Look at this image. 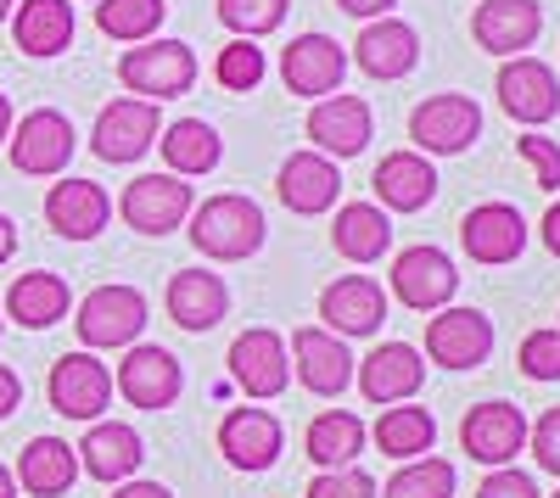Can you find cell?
Wrapping results in <instances>:
<instances>
[{"label":"cell","instance_id":"cell-1","mask_svg":"<svg viewBox=\"0 0 560 498\" xmlns=\"http://www.w3.org/2000/svg\"><path fill=\"white\" fill-rule=\"evenodd\" d=\"M264 236H269L264 208H258L253 197H236V191L213 197V202H202V208L191 213V241H197V252L224 258V263L253 258V252L264 247Z\"/></svg>","mask_w":560,"mask_h":498},{"label":"cell","instance_id":"cell-2","mask_svg":"<svg viewBox=\"0 0 560 498\" xmlns=\"http://www.w3.org/2000/svg\"><path fill=\"white\" fill-rule=\"evenodd\" d=\"M118 79L129 96L140 102H168L185 96L197 84V51L179 39H152V45H135V51L118 57Z\"/></svg>","mask_w":560,"mask_h":498},{"label":"cell","instance_id":"cell-3","mask_svg":"<svg viewBox=\"0 0 560 498\" xmlns=\"http://www.w3.org/2000/svg\"><path fill=\"white\" fill-rule=\"evenodd\" d=\"M482 134V107L459 90H443V96H427L409 112V141L420 157H459L471 152V141Z\"/></svg>","mask_w":560,"mask_h":498},{"label":"cell","instance_id":"cell-4","mask_svg":"<svg viewBox=\"0 0 560 498\" xmlns=\"http://www.w3.org/2000/svg\"><path fill=\"white\" fill-rule=\"evenodd\" d=\"M45 392H51L57 415L90 426V420H102L107 403H113V370L90 347H79V353H62L51 365V387H45Z\"/></svg>","mask_w":560,"mask_h":498},{"label":"cell","instance_id":"cell-5","mask_svg":"<svg viewBox=\"0 0 560 498\" xmlns=\"http://www.w3.org/2000/svg\"><path fill=\"white\" fill-rule=\"evenodd\" d=\"M7 146H12V168H18V174L45 179V174H62V168L73 163L79 134H73L68 112H57V107H34L23 123H12Z\"/></svg>","mask_w":560,"mask_h":498},{"label":"cell","instance_id":"cell-6","mask_svg":"<svg viewBox=\"0 0 560 498\" xmlns=\"http://www.w3.org/2000/svg\"><path fill=\"white\" fill-rule=\"evenodd\" d=\"M79 342L96 347H135V336L147 331V297L135 286H96L79 303Z\"/></svg>","mask_w":560,"mask_h":498},{"label":"cell","instance_id":"cell-7","mask_svg":"<svg viewBox=\"0 0 560 498\" xmlns=\"http://www.w3.org/2000/svg\"><path fill=\"white\" fill-rule=\"evenodd\" d=\"M163 134V118H158V102H140V96H124V102H107L96 129H90V152L102 163H140L152 152V141Z\"/></svg>","mask_w":560,"mask_h":498},{"label":"cell","instance_id":"cell-8","mask_svg":"<svg viewBox=\"0 0 560 498\" xmlns=\"http://www.w3.org/2000/svg\"><path fill=\"white\" fill-rule=\"evenodd\" d=\"M393 292L404 308H420V313H438L454 303L459 292V269L443 247H404L393 258Z\"/></svg>","mask_w":560,"mask_h":498},{"label":"cell","instance_id":"cell-9","mask_svg":"<svg viewBox=\"0 0 560 498\" xmlns=\"http://www.w3.org/2000/svg\"><path fill=\"white\" fill-rule=\"evenodd\" d=\"M280 79H287L292 96H337L348 79V51L331 34H298L287 51H280Z\"/></svg>","mask_w":560,"mask_h":498},{"label":"cell","instance_id":"cell-10","mask_svg":"<svg viewBox=\"0 0 560 498\" xmlns=\"http://www.w3.org/2000/svg\"><path fill=\"white\" fill-rule=\"evenodd\" d=\"M230 376L247 398H280L292 381V353L269 325H253L230 342Z\"/></svg>","mask_w":560,"mask_h":498},{"label":"cell","instance_id":"cell-11","mask_svg":"<svg viewBox=\"0 0 560 498\" xmlns=\"http://www.w3.org/2000/svg\"><path fill=\"white\" fill-rule=\"evenodd\" d=\"M124 218L140 236H168L191 218V186L179 174H140L135 186H124Z\"/></svg>","mask_w":560,"mask_h":498},{"label":"cell","instance_id":"cell-12","mask_svg":"<svg viewBox=\"0 0 560 498\" xmlns=\"http://www.w3.org/2000/svg\"><path fill=\"white\" fill-rule=\"evenodd\" d=\"M427 353L443 370H477L493 353V320L482 308H438V320L427 325Z\"/></svg>","mask_w":560,"mask_h":498},{"label":"cell","instance_id":"cell-13","mask_svg":"<svg viewBox=\"0 0 560 498\" xmlns=\"http://www.w3.org/2000/svg\"><path fill=\"white\" fill-rule=\"evenodd\" d=\"M185 376H179V358L158 342H135L124 353V365H118V381L113 392H124L135 410H168V403L179 398Z\"/></svg>","mask_w":560,"mask_h":498},{"label":"cell","instance_id":"cell-14","mask_svg":"<svg viewBox=\"0 0 560 498\" xmlns=\"http://www.w3.org/2000/svg\"><path fill=\"white\" fill-rule=\"evenodd\" d=\"M459 448L471 454L477 465H510L527 448V420H522V410L516 403H477L471 415H465V426H459Z\"/></svg>","mask_w":560,"mask_h":498},{"label":"cell","instance_id":"cell-15","mask_svg":"<svg viewBox=\"0 0 560 498\" xmlns=\"http://www.w3.org/2000/svg\"><path fill=\"white\" fill-rule=\"evenodd\" d=\"M499 107L516 123L538 129V123H549L560 112V79L538 57H510L499 68Z\"/></svg>","mask_w":560,"mask_h":498},{"label":"cell","instance_id":"cell-16","mask_svg":"<svg viewBox=\"0 0 560 498\" xmlns=\"http://www.w3.org/2000/svg\"><path fill=\"white\" fill-rule=\"evenodd\" d=\"M319 320H325V331L342 336V342L348 336H376L382 320H387V297H382V286L370 275H342V281L325 286Z\"/></svg>","mask_w":560,"mask_h":498},{"label":"cell","instance_id":"cell-17","mask_svg":"<svg viewBox=\"0 0 560 498\" xmlns=\"http://www.w3.org/2000/svg\"><path fill=\"white\" fill-rule=\"evenodd\" d=\"M459 241L477 263H516L527 252V218L510 202H482L459 218Z\"/></svg>","mask_w":560,"mask_h":498},{"label":"cell","instance_id":"cell-18","mask_svg":"<svg viewBox=\"0 0 560 498\" xmlns=\"http://www.w3.org/2000/svg\"><path fill=\"white\" fill-rule=\"evenodd\" d=\"M292 365H298V381H303L308 392H319V398H337V392H348V381H353V353H348V342L331 336L325 325H303V331L292 336Z\"/></svg>","mask_w":560,"mask_h":498},{"label":"cell","instance_id":"cell-19","mask_svg":"<svg viewBox=\"0 0 560 498\" xmlns=\"http://www.w3.org/2000/svg\"><path fill=\"white\" fill-rule=\"evenodd\" d=\"M280 442H287V431L269 410H230L219 426V454L236 471H269L280 460Z\"/></svg>","mask_w":560,"mask_h":498},{"label":"cell","instance_id":"cell-20","mask_svg":"<svg viewBox=\"0 0 560 498\" xmlns=\"http://www.w3.org/2000/svg\"><path fill=\"white\" fill-rule=\"evenodd\" d=\"M107 218H113V202L96 179H62L45 197V224L68 241H96L107 230Z\"/></svg>","mask_w":560,"mask_h":498},{"label":"cell","instance_id":"cell-21","mask_svg":"<svg viewBox=\"0 0 560 498\" xmlns=\"http://www.w3.org/2000/svg\"><path fill=\"white\" fill-rule=\"evenodd\" d=\"M370 107L359 96H325L308 112V141L319 157H359L370 146Z\"/></svg>","mask_w":560,"mask_h":498},{"label":"cell","instance_id":"cell-22","mask_svg":"<svg viewBox=\"0 0 560 498\" xmlns=\"http://www.w3.org/2000/svg\"><path fill=\"white\" fill-rule=\"evenodd\" d=\"M79 454V465L96 476V482H129L135 471H140V460H147V442L135 437V426H124V420H90V431H84V442L73 448Z\"/></svg>","mask_w":560,"mask_h":498},{"label":"cell","instance_id":"cell-23","mask_svg":"<svg viewBox=\"0 0 560 498\" xmlns=\"http://www.w3.org/2000/svg\"><path fill=\"white\" fill-rule=\"evenodd\" d=\"M275 191H280V202H287L292 213H325V208L342 197V174H337L331 157H319L308 146V152H292L287 163H280Z\"/></svg>","mask_w":560,"mask_h":498},{"label":"cell","instance_id":"cell-24","mask_svg":"<svg viewBox=\"0 0 560 498\" xmlns=\"http://www.w3.org/2000/svg\"><path fill=\"white\" fill-rule=\"evenodd\" d=\"M544 28V12H538V0H482L477 17H471V34L482 51L493 57H516L527 51V45L538 39Z\"/></svg>","mask_w":560,"mask_h":498},{"label":"cell","instance_id":"cell-25","mask_svg":"<svg viewBox=\"0 0 560 498\" xmlns=\"http://www.w3.org/2000/svg\"><path fill=\"white\" fill-rule=\"evenodd\" d=\"M420 381H427V365H420V353H415L409 342H382V347L359 365V392H364L370 403H382V410H387V403L415 398Z\"/></svg>","mask_w":560,"mask_h":498},{"label":"cell","instance_id":"cell-26","mask_svg":"<svg viewBox=\"0 0 560 498\" xmlns=\"http://www.w3.org/2000/svg\"><path fill=\"white\" fill-rule=\"evenodd\" d=\"M370 186H376L382 208L420 213L438 197V168H432V157H420V152H387L376 163V179H370Z\"/></svg>","mask_w":560,"mask_h":498},{"label":"cell","instance_id":"cell-27","mask_svg":"<svg viewBox=\"0 0 560 498\" xmlns=\"http://www.w3.org/2000/svg\"><path fill=\"white\" fill-rule=\"evenodd\" d=\"M230 313V286L208 269H179L168 281V320L179 331H213Z\"/></svg>","mask_w":560,"mask_h":498},{"label":"cell","instance_id":"cell-28","mask_svg":"<svg viewBox=\"0 0 560 498\" xmlns=\"http://www.w3.org/2000/svg\"><path fill=\"white\" fill-rule=\"evenodd\" d=\"M73 308V292L62 275L51 269H34V275H18L12 292H7V320H18L23 331H51L57 320H68Z\"/></svg>","mask_w":560,"mask_h":498},{"label":"cell","instance_id":"cell-29","mask_svg":"<svg viewBox=\"0 0 560 498\" xmlns=\"http://www.w3.org/2000/svg\"><path fill=\"white\" fill-rule=\"evenodd\" d=\"M12 39L28 57H62L73 45V7L68 0H18L12 7Z\"/></svg>","mask_w":560,"mask_h":498},{"label":"cell","instance_id":"cell-30","mask_svg":"<svg viewBox=\"0 0 560 498\" xmlns=\"http://www.w3.org/2000/svg\"><path fill=\"white\" fill-rule=\"evenodd\" d=\"M353 57H359V68L370 79H404L420 62V34L409 23H398V17H376V23L359 34Z\"/></svg>","mask_w":560,"mask_h":498},{"label":"cell","instance_id":"cell-31","mask_svg":"<svg viewBox=\"0 0 560 498\" xmlns=\"http://www.w3.org/2000/svg\"><path fill=\"white\" fill-rule=\"evenodd\" d=\"M18 482L34 498H62L79 482V454H73L62 437H34L23 448V460H18Z\"/></svg>","mask_w":560,"mask_h":498},{"label":"cell","instance_id":"cell-32","mask_svg":"<svg viewBox=\"0 0 560 498\" xmlns=\"http://www.w3.org/2000/svg\"><path fill=\"white\" fill-rule=\"evenodd\" d=\"M219 157H224V141H219V129H213L208 118H179V123H168V134H163V163H168V174L197 179V174H213Z\"/></svg>","mask_w":560,"mask_h":498},{"label":"cell","instance_id":"cell-33","mask_svg":"<svg viewBox=\"0 0 560 498\" xmlns=\"http://www.w3.org/2000/svg\"><path fill=\"white\" fill-rule=\"evenodd\" d=\"M364 442H370V431H364L359 415L325 410V415H314V426H308V460L325 465V471H342V465H359Z\"/></svg>","mask_w":560,"mask_h":498},{"label":"cell","instance_id":"cell-34","mask_svg":"<svg viewBox=\"0 0 560 498\" xmlns=\"http://www.w3.org/2000/svg\"><path fill=\"white\" fill-rule=\"evenodd\" d=\"M331 241L348 263H376L387 247H393V230H387V213L370 208V202H348L331 224Z\"/></svg>","mask_w":560,"mask_h":498},{"label":"cell","instance_id":"cell-35","mask_svg":"<svg viewBox=\"0 0 560 498\" xmlns=\"http://www.w3.org/2000/svg\"><path fill=\"white\" fill-rule=\"evenodd\" d=\"M432 442H438V420L427 410H387L376 426V448L393 460H420L432 454Z\"/></svg>","mask_w":560,"mask_h":498},{"label":"cell","instance_id":"cell-36","mask_svg":"<svg viewBox=\"0 0 560 498\" xmlns=\"http://www.w3.org/2000/svg\"><path fill=\"white\" fill-rule=\"evenodd\" d=\"M163 12H168L163 0H96V28L124 45H147V34H158Z\"/></svg>","mask_w":560,"mask_h":498},{"label":"cell","instance_id":"cell-37","mask_svg":"<svg viewBox=\"0 0 560 498\" xmlns=\"http://www.w3.org/2000/svg\"><path fill=\"white\" fill-rule=\"evenodd\" d=\"M454 493V465L448 460H404V471L387 482V498H448Z\"/></svg>","mask_w":560,"mask_h":498},{"label":"cell","instance_id":"cell-38","mask_svg":"<svg viewBox=\"0 0 560 498\" xmlns=\"http://www.w3.org/2000/svg\"><path fill=\"white\" fill-rule=\"evenodd\" d=\"M292 12V0H219V17L224 28H236L242 39H258L269 28H280Z\"/></svg>","mask_w":560,"mask_h":498},{"label":"cell","instance_id":"cell-39","mask_svg":"<svg viewBox=\"0 0 560 498\" xmlns=\"http://www.w3.org/2000/svg\"><path fill=\"white\" fill-rule=\"evenodd\" d=\"M264 51L253 39H230L224 51H219V84L224 90H236V96H247V90H258V79H264Z\"/></svg>","mask_w":560,"mask_h":498},{"label":"cell","instance_id":"cell-40","mask_svg":"<svg viewBox=\"0 0 560 498\" xmlns=\"http://www.w3.org/2000/svg\"><path fill=\"white\" fill-rule=\"evenodd\" d=\"M376 493H382V487H376V476L359 471V465L319 471V476H314V487H308V498H376Z\"/></svg>","mask_w":560,"mask_h":498},{"label":"cell","instance_id":"cell-41","mask_svg":"<svg viewBox=\"0 0 560 498\" xmlns=\"http://www.w3.org/2000/svg\"><path fill=\"white\" fill-rule=\"evenodd\" d=\"M522 376L527 381H560V331H533L522 342Z\"/></svg>","mask_w":560,"mask_h":498},{"label":"cell","instance_id":"cell-42","mask_svg":"<svg viewBox=\"0 0 560 498\" xmlns=\"http://www.w3.org/2000/svg\"><path fill=\"white\" fill-rule=\"evenodd\" d=\"M516 157L538 174V186H544V191H560V146H555V141H544L538 129H527L522 141H516Z\"/></svg>","mask_w":560,"mask_h":498},{"label":"cell","instance_id":"cell-43","mask_svg":"<svg viewBox=\"0 0 560 498\" xmlns=\"http://www.w3.org/2000/svg\"><path fill=\"white\" fill-rule=\"evenodd\" d=\"M527 442H533L538 471L560 476V410H544V415H538V426H527Z\"/></svg>","mask_w":560,"mask_h":498},{"label":"cell","instance_id":"cell-44","mask_svg":"<svg viewBox=\"0 0 560 498\" xmlns=\"http://www.w3.org/2000/svg\"><path fill=\"white\" fill-rule=\"evenodd\" d=\"M477 498H544V493H538V482H533L527 471H510V465H499V471L477 487Z\"/></svg>","mask_w":560,"mask_h":498},{"label":"cell","instance_id":"cell-45","mask_svg":"<svg viewBox=\"0 0 560 498\" xmlns=\"http://www.w3.org/2000/svg\"><path fill=\"white\" fill-rule=\"evenodd\" d=\"M18 403H23V381H18V370L0 365V420H7V415L18 410Z\"/></svg>","mask_w":560,"mask_h":498},{"label":"cell","instance_id":"cell-46","mask_svg":"<svg viewBox=\"0 0 560 498\" xmlns=\"http://www.w3.org/2000/svg\"><path fill=\"white\" fill-rule=\"evenodd\" d=\"M337 7H342L348 17H370V23H376V17H387V12L398 7V0H337Z\"/></svg>","mask_w":560,"mask_h":498},{"label":"cell","instance_id":"cell-47","mask_svg":"<svg viewBox=\"0 0 560 498\" xmlns=\"http://www.w3.org/2000/svg\"><path fill=\"white\" fill-rule=\"evenodd\" d=\"M113 498H174L163 482H118V493Z\"/></svg>","mask_w":560,"mask_h":498},{"label":"cell","instance_id":"cell-48","mask_svg":"<svg viewBox=\"0 0 560 498\" xmlns=\"http://www.w3.org/2000/svg\"><path fill=\"white\" fill-rule=\"evenodd\" d=\"M538 236H544V247H549V252L560 258V202H555V208H549V213L538 218Z\"/></svg>","mask_w":560,"mask_h":498},{"label":"cell","instance_id":"cell-49","mask_svg":"<svg viewBox=\"0 0 560 498\" xmlns=\"http://www.w3.org/2000/svg\"><path fill=\"white\" fill-rule=\"evenodd\" d=\"M12 252H18V224H12L7 213H0V263H7Z\"/></svg>","mask_w":560,"mask_h":498},{"label":"cell","instance_id":"cell-50","mask_svg":"<svg viewBox=\"0 0 560 498\" xmlns=\"http://www.w3.org/2000/svg\"><path fill=\"white\" fill-rule=\"evenodd\" d=\"M0 498H18V476L7 465H0Z\"/></svg>","mask_w":560,"mask_h":498},{"label":"cell","instance_id":"cell-51","mask_svg":"<svg viewBox=\"0 0 560 498\" xmlns=\"http://www.w3.org/2000/svg\"><path fill=\"white\" fill-rule=\"evenodd\" d=\"M7 134H12V102L0 96V141H7Z\"/></svg>","mask_w":560,"mask_h":498},{"label":"cell","instance_id":"cell-52","mask_svg":"<svg viewBox=\"0 0 560 498\" xmlns=\"http://www.w3.org/2000/svg\"><path fill=\"white\" fill-rule=\"evenodd\" d=\"M12 7H18V0H0V23H7V17H12Z\"/></svg>","mask_w":560,"mask_h":498},{"label":"cell","instance_id":"cell-53","mask_svg":"<svg viewBox=\"0 0 560 498\" xmlns=\"http://www.w3.org/2000/svg\"><path fill=\"white\" fill-rule=\"evenodd\" d=\"M549 498H560V487H555V493H549Z\"/></svg>","mask_w":560,"mask_h":498}]
</instances>
